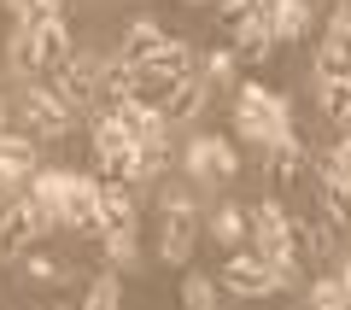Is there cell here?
<instances>
[{
	"instance_id": "12",
	"label": "cell",
	"mask_w": 351,
	"mask_h": 310,
	"mask_svg": "<svg viewBox=\"0 0 351 310\" xmlns=\"http://www.w3.org/2000/svg\"><path fill=\"white\" fill-rule=\"evenodd\" d=\"M316 76H351V18L346 12H334L328 18V36H322V47H316Z\"/></svg>"
},
{
	"instance_id": "6",
	"label": "cell",
	"mask_w": 351,
	"mask_h": 310,
	"mask_svg": "<svg viewBox=\"0 0 351 310\" xmlns=\"http://www.w3.org/2000/svg\"><path fill=\"white\" fill-rule=\"evenodd\" d=\"M47 76H53L47 88L64 99V106H71V112H76V106H88V99L100 94V59H88V53H71V59H64L59 71H47Z\"/></svg>"
},
{
	"instance_id": "34",
	"label": "cell",
	"mask_w": 351,
	"mask_h": 310,
	"mask_svg": "<svg viewBox=\"0 0 351 310\" xmlns=\"http://www.w3.org/2000/svg\"><path fill=\"white\" fill-rule=\"evenodd\" d=\"M6 123H12V106H6V94H0V129H6Z\"/></svg>"
},
{
	"instance_id": "36",
	"label": "cell",
	"mask_w": 351,
	"mask_h": 310,
	"mask_svg": "<svg viewBox=\"0 0 351 310\" xmlns=\"http://www.w3.org/2000/svg\"><path fill=\"white\" fill-rule=\"evenodd\" d=\"M53 310H82V305H53Z\"/></svg>"
},
{
	"instance_id": "19",
	"label": "cell",
	"mask_w": 351,
	"mask_h": 310,
	"mask_svg": "<svg viewBox=\"0 0 351 310\" xmlns=\"http://www.w3.org/2000/svg\"><path fill=\"white\" fill-rule=\"evenodd\" d=\"M269 36H276V47L281 41H304L311 36V0H281L269 12Z\"/></svg>"
},
{
	"instance_id": "30",
	"label": "cell",
	"mask_w": 351,
	"mask_h": 310,
	"mask_svg": "<svg viewBox=\"0 0 351 310\" xmlns=\"http://www.w3.org/2000/svg\"><path fill=\"white\" fill-rule=\"evenodd\" d=\"M24 275H29V281H36V287H53V281H64V263L59 258H53V252H24Z\"/></svg>"
},
{
	"instance_id": "31",
	"label": "cell",
	"mask_w": 351,
	"mask_h": 310,
	"mask_svg": "<svg viewBox=\"0 0 351 310\" xmlns=\"http://www.w3.org/2000/svg\"><path fill=\"white\" fill-rule=\"evenodd\" d=\"M304 298H311V310H346V293H339V275H316L311 287H304Z\"/></svg>"
},
{
	"instance_id": "35",
	"label": "cell",
	"mask_w": 351,
	"mask_h": 310,
	"mask_svg": "<svg viewBox=\"0 0 351 310\" xmlns=\"http://www.w3.org/2000/svg\"><path fill=\"white\" fill-rule=\"evenodd\" d=\"M339 12H346V18H351V0H339Z\"/></svg>"
},
{
	"instance_id": "5",
	"label": "cell",
	"mask_w": 351,
	"mask_h": 310,
	"mask_svg": "<svg viewBox=\"0 0 351 310\" xmlns=\"http://www.w3.org/2000/svg\"><path fill=\"white\" fill-rule=\"evenodd\" d=\"M188 170L199 182H228V176H240V147L223 135H193L188 141Z\"/></svg>"
},
{
	"instance_id": "17",
	"label": "cell",
	"mask_w": 351,
	"mask_h": 310,
	"mask_svg": "<svg viewBox=\"0 0 351 310\" xmlns=\"http://www.w3.org/2000/svg\"><path fill=\"white\" fill-rule=\"evenodd\" d=\"M36 47H41V76H47V71H59V64L76 53L71 24H64V18H53V24H36Z\"/></svg>"
},
{
	"instance_id": "16",
	"label": "cell",
	"mask_w": 351,
	"mask_h": 310,
	"mask_svg": "<svg viewBox=\"0 0 351 310\" xmlns=\"http://www.w3.org/2000/svg\"><path fill=\"white\" fill-rule=\"evenodd\" d=\"M269 170H276V182H281V187L304 182V170H311V147H304L299 135H281L276 147H269Z\"/></svg>"
},
{
	"instance_id": "20",
	"label": "cell",
	"mask_w": 351,
	"mask_h": 310,
	"mask_svg": "<svg viewBox=\"0 0 351 310\" xmlns=\"http://www.w3.org/2000/svg\"><path fill=\"white\" fill-rule=\"evenodd\" d=\"M316 187H322V199H328V217H334L339 228H351V187H346V176L334 170V158H322V170H316Z\"/></svg>"
},
{
	"instance_id": "23",
	"label": "cell",
	"mask_w": 351,
	"mask_h": 310,
	"mask_svg": "<svg viewBox=\"0 0 351 310\" xmlns=\"http://www.w3.org/2000/svg\"><path fill=\"white\" fill-rule=\"evenodd\" d=\"M6 59H12V71H18V76H41V47H36V29H24V24H18V29H12V41H6Z\"/></svg>"
},
{
	"instance_id": "10",
	"label": "cell",
	"mask_w": 351,
	"mask_h": 310,
	"mask_svg": "<svg viewBox=\"0 0 351 310\" xmlns=\"http://www.w3.org/2000/svg\"><path fill=\"white\" fill-rule=\"evenodd\" d=\"M234 112H252V117H263V123H269V135H293V106L281 94H269V88L263 82H246L240 88V99H234Z\"/></svg>"
},
{
	"instance_id": "25",
	"label": "cell",
	"mask_w": 351,
	"mask_h": 310,
	"mask_svg": "<svg viewBox=\"0 0 351 310\" xmlns=\"http://www.w3.org/2000/svg\"><path fill=\"white\" fill-rule=\"evenodd\" d=\"M82 310H123V287H117V275H94L82 293Z\"/></svg>"
},
{
	"instance_id": "26",
	"label": "cell",
	"mask_w": 351,
	"mask_h": 310,
	"mask_svg": "<svg viewBox=\"0 0 351 310\" xmlns=\"http://www.w3.org/2000/svg\"><path fill=\"white\" fill-rule=\"evenodd\" d=\"M240 235H246V205H217V217H211V240L234 246Z\"/></svg>"
},
{
	"instance_id": "24",
	"label": "cell",
	"mask_w": 351,
	"mask_h": 310,
	"mask_svg": "<svg viewBox=\"0 0 351 310\" xmlns=\"http://www.w3.org/2000/svg\"><path fill=\"white\" fill-rule=\"evenodd\" d=\"M6 12H12V24H24V29L64 18V12H59V0H6Z\"/></svg>"
},
{
	"instance_id": "37",
	"label": "cell",
	"mask_w": 351,
	"mask_h": 310,
	"mask_svg": "<svg viewBox=\"0 0 351 310\" xmlns=\"http://www.w3.org/2000/svg\"><path fill=\"white\" fill-rule=\"evenodd\" d=\"M193 6H211V0H193Z\"/></svg>"
},
{
	"instance_id": "15",
	"label": "cell",
	"mask_w": 351,
	"mask_h": 310,
	"mask_svg": "<svg viewBox=\"0 0 351 310\" xmlns=\"http://www.w3.org/2000/svg\"><path fill=\"white\" fill-rule=\"evenodd\" d=\"M100 235H135V199L123 182H100Z\"/></svg>"
},
{
	"instance_id": "18",
	"label": "cell",
	"mask_w": 351,
	"mask_h": 310,
	"mask_svg": "<svg viewBox=\"0 0 351 310\" xmlns=\"http://www.w3.org/2000/svg\"><path fill=\"white\" fill-rule=\"evenodd\" d=\"M234 64H263L269 59V53H276V36H269V24H263V18H252V24H240L234 29Z\"/></svg>"
},
{
	"instance_id": "4",
	"label": "cell",
	"mask_w": 351,
	"mask_h": 310,
	"mask_svg": "<svg viewBox=\"0 0 351 310\" xmlns=\"http://www.w3.org/2000/svg\"><path fill=\"white\" fill-rule=\"evenodd\" d=\"M41 235H53V223L36 211V205H29L24 193H18L12 205L0 211V258H12V252H29Z\"/></svg>"
},
{
	"instance_id": "21",
	"label": "cell",
	"mask_w": 351,
	"mask_h": 310,
	"mask_svg": "<svg viewBox=\"0 0 351 310\" xmlns=\"http://www.w3.org/2000/svg\"><path fill=\"white\" fill-rule=\"evenodd\" d=\"M100 94L112 99V106L135 99V64H129V59H117V53H112V59L100 64Z\"/></svg>"
},
{
	"instance_id": "8",
	"label": "cell",
	"mask_w": 351,
	"mask_h": 310,
	"mask_svg": "<svg viewBox=\"0 0 351 310\" xmlns=\"http://www.w3.org/2000/svg\"><path fill=\"white\" fill-rule=\"evenodd\" d=\"M41 170L36 158V141L24 135V129H0V187H29V176Z\"/></svg>"
},
{
	"instance_id": "38",
	"label": "cell",
	"mask_w": 351,
	"mask_h": 310,
	"mask_svg": "<svg viewBox=\"0 0 351 310\" xmlns=\"http://www.w3.org/2000/svg\"><path fill=\"white\" fill-rule=\"evenodd\" d=\"M334 310H339V305H334Z\"/></svg>"
},
{
	"instance_id": "3",
	"label": "cell",
	"mask_w": 351,
	"mask_h": 310,
	"mask_svg": "<svg viewBox=\"0 0 351 310\" xmlns=\"http://www.w3.org/2000/svg\"><path fill=\"white\" fill-rule=\"evenodd\" d=\"M94 158H100L106 182H135V176H141V147L112 123V112L94 117Z\"/></svg>"
},
{
	"instance_id": "14",
	"label": "cell",
	"mask_w": 351,
	"mask_h": 310,
	"mask_svg": "<svg viewBox=\"0 0 351 310\" xmlns=\"http://www.w3.org/2000/svg\"><path fill=\"white\" fill-rule=\"evenodd\" d=\"M164 41H170V36L158 29V18H135V24L123 29V47H117V59H129V64L141 71V64H152V59L164 53Z\"/></svg>"
},
{
	"instance_id": "27",
	"label": "cell",
	"mask_w": 351,
	"mask_h": 310,
	"mask_svg": "<svg viewBox=\"0 0 351 310\" xmlns=\"http://www.w3.org/2000/svg\"><path fill=\"white\" fill-rule=\"evenodd\" d=\"M182 310H217V281L211 275L193 270L188 281H182Z\"/></svg>"
},
{
	"instance_id": "2",
	"label": "cell",
	"mask_w": 351,
	"mask_h": 310,
	"mask_svg": "<svg viewBox=\"0 0 351 310\" xmlns=\"http://www.w3.org/2000/svg\"><path fill=\"white\" fill-rule=\"evenodd\" d=\"M18 123H24V135L29 141H59L64 129H71V106H64L53 88H41V82H24V94H18Z\"/></svg>"
},
{
	"instance_id": "22",
	"label": "cell",
	"mask_w": 351,
	"mask_h": 310,
	"mask_svg": "<svg viewBox=\"0 0 351 310\" xmlns=\"http://www.w3.org/2000/svg\"><path fill=\"white\" fill-rule=\"evenodd\" d=\"M316 99H322V112L351 135V76H328V82L316 88Z\"/></svg>"
},
{
	"instance_id": "11",
	"label": "cell",
	"mask_w": 351,
	"mask_h": 310,
	"mask_svg": "<svg viewBox=\"0 0 351 310\" xmlns=\"http://www.w3.org/2000/svg\"><path fill=\"white\" fill-rule=\"evenodd\" d=\"M205 99H211V82H205V71H188L182 82L170 88V99L158 106V117H164L170 129H176V123H193V117L205 112Z\"/></svg>"
},
{
	"instance_id": "1",
	"label": "cell",
	"mask_w": 351,
	"mask_h": 310,
	"mask_svg": "<svg viewBox=\"0 0 351 310\" xmlns=\"http://www.w3.org/2000/svg\"><path fill=\"white\" fill-rule=\"evenodd\" d=\"M193 246H199V205H193L188 193H164V223H158V258L182 270V263L193 258Z\"/></svg>"
},
{
	"instance_id": "32",
	"label": "cell",
	"mask_w": 351,
	"mask_h": 310,
	"mask_svg": "<svg viewBox=\"0 0 351 310\" xmlns=\"http://www.w3.org/2000/svg\"><path fill=\"white\" fill-rule=\"evenodd\" d=\"M100 246L112 263H135V235H100Z\"/></svg>"
},
{
	"instance_id": "7",
	"label": "cell",
	"mask_w": 351,
	"mask_h": 310,
	"mask_svg": "<svg viewBox=\"0 0 351 310\" xmlns=\"http://www.w3.org/2000/svg\"><path fill=\"white\" fill-rule=\"evenodd\" d=\"M64 228L100 240V182L82 170H71V182H64Z\"/></svg>"
},
{
	"instance_id": "29",
	"label": "cell",
	"mask_w": 351,
	"mask_h": 310,
	"mask_svg": "<svg viewBox=\"0 0 351 310\" xmlns=\"http://www.w3.org/2000/svg\"><path fill=\"white\" fill-rule=\"evenodd\" d=\"M234 141H246V147H276V135H269V123L263 117H252V112H234Z\"/></svg>"
},
{
	"instance_id": "9",
	"label": "cell",
	"mask_w": 351,
	"mask_h": 310,
	"mask_svg": "<svg viewBox=\"0 0 351 310\" xmlns=\"http://www.w3.org/2000/svg\"><path fill=\"white\" fill-rule=\"evenodd\" d=\"M223 287L240 298H263V293H276V270L258 258V252H234V258L223 263Z\"/></svg>"
},
{
	"instance_id": "13",
	"label": "cell",
	"mask_w": 351,
	"mask_h": 310,
	"mask_svg": "<svg viewBox=\"0 0 351 310\" xmlns=\"http://www.w3.org/2000/svg\"><path fill=\"white\" fill-rule=\"evenodd\" d=\"M64 182H71V170H36L29 187H24V199L47 217L53 228H64Z\"/></svg>"
},
{
	"instance_id": "33",
	"label": "cell",
	"mask_w": 351,
	"mask_h": 310,
	"mask_svg": "<svg viewBox=\"0 0 351 310\" xmlns=\"http://www.w3.org/2000/svg\"><path fill=\"white\" fill-rule=\"evenodd\" d=\"M339 293H346V310H351V258L339 263Z\"/></svg>"
},
{
	"instance_id": "28",
	"label": "cell",
	"mask_w": 351,
	"mask_h": 310,
	"mask_svg": "<svg viewBox=\"0 0 351 310\" xmlns=\"http://www.w3.org/2000/svg\"><path fill=\"white\" fill-rule=\"evenodd\" d=\"M199 71H205V82H211V88H234L240 64H234V53H228V47H217V53H205V59H199Z\"/></svg>"
}]
</instances>
